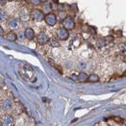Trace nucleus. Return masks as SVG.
Segmentation results:
<instances>
[{
	"instance_id": "obj_4",
	"label": "nucleus",
	"mask_w": 126,
	"mask_h": 126,
	"mask_svg": "<svg viewBox=\"0 0 126 126\" xmlns=\"http://www.w3.org/2000/svg\"><path fill=\"white\" fill-rule=\"evenodd\" d=\"M32 17L33 19H35V20H39L40 21L41 19L43 18V13L39 10H34L32 13Z\"/></svg>"
},
{
	"instance_id": "obj_6",
	"label": "nucleus",
	"mask_w": 126,
	"mask_h": 126,
	"mask_svg": "<svg viewBox=\"0 0 126 126\" xmlns=\"http://www.w3.org/2000/svg\"><path fill=\"white\" fill-rule=\"evenodd\" d=\"M25 36L28 39H32L34 37V32L32 31V29H27L25 32Z\"/></svg>"
},
{
	"instance_id": "obj_8",
	"label": "nucleus",
	"mask_w": 126,
	"mask_h": 126,
	"mask_svg": "<svg viewBox=\"0 0 126 126\" xmlns=\"http://www.w3.org/2000/svg\"><path fill=\"white\" fill-rule=\"evenodd\" d=\"M7 39L11 40V41H14V40H16V34L14 32H9L7 34Z\"/></svg>"
},
{
	"instance_id": "obj_9",
	"label": "nucleus",
	"mask_w": 126,
	"mask_h": 126,
	"mask_svg": "<svg viewBox=\"0 0 126 126\" xmlns=\"http://www.w3.org/2000/svg\"><path fill=\"white\" fill-rule=\"evenodd\" d=\"M88 81L92 82H99V76L97 75H90L88 77Z\"/></svg>"
},
{
	"instance_id": "obj_3",
	"label": "nucleus",
	"mask_w": 126,
	"mask_h": 126,
	"mask_svg": "<svg viewBox=\"0 0 126 126\" xmlns=\"http://www.w3.org/2000/svg\"><path fill=\"white\" fill-rule=\"evenodd\" d=\"M63 26H64V28H65V30H71V29H73L74 28V26H75V23H74V21L72 20L71 18H66L64 21H63Z\"/></svg>"
},
{
	"instance_id": "obj_2",
	"label": "nucleus",
	"mask_w": 126,
	"mask_h": 126,
	"mask_svg": "<svg viewBox=\"0 0 126 126\" xmlns=\"http://www.w3.org/2000/svg\"><path fill=\"white\" fill-rule=\"evenodd\" d=\"M57 34H58V37L60 38L61 40H65V39L68 38V32H67V30L63 29V28H61V29L58 30Z\"/></svg>"
},
{
	"instance_id": "obj_5",
	"label": "nucleus",
	"mask_w": 126,
	"mask_h": 126,
	"mask_svg": "<svg viewBox=\"0 0 126 126\" xmlns=\"http://www.w3.org/2000/svg\"><path fill=\"white\" fill-rule=\"evenodd\" d=\"M37 41L39 42V44L44 45L48 41V39H47V36L46 35V33H43V32H42V33L39 34V36H38V38H37Z\"/></svg>"
},
{
	"instance_id": "obj_1",
	"label": "nucleus",
	"mask_w": 126,
	"mask_h": 126,
	"mask_svg": "<svg viewBox=\"0 0 126 126\" xmlns=\"http://www.w3.org/2000/svg\"><path fill=\"white\" fill-rule=\"evenodd\" d=\"M45 21L48 26H53L56 24L57 22V17L55 16V14L53 13H48L46 17H45Z\"/></svg>"
},
{
	"instance_id": "obj_7",
	"label": "nucleus",
	"mask_w": 126,
	"mask_h": 126,
	"mask_svg": "<svg viewBox=\"0 0 126 126\" xmlns=\"http://www.w3.org/2000/svg\"><path fill=\"white\" fill-rule=\"evenodd\" d=\"M77 79L81 82H85V81H88V76H86L85 73H80V75L77 77Z\"/></svg>"
},
{
	"instance_id": "obj_10",
	"label": "nucleus",
	"mask_w": 126,
	"mask_h": 126,
	"mask_svg": "<svg viewBox=\"0 0 126 126\" xmlns=\"http://www.w3.org/2000/svg\"><path fill=\"white\" fill-rule=\"evenodd\" d=\"M122 76H124V77H126V71L124 72V73H123V74H122Z\"/></svg>"
}]
</instances>
